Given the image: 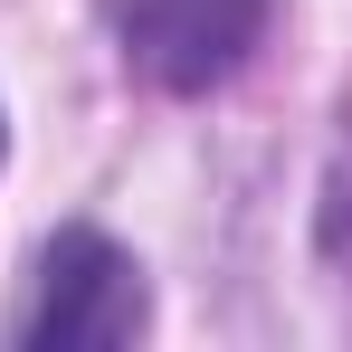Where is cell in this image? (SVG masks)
Wrapping results in <instances>:
<instances>
[{
	"label": "cell",
	"mask_w": 352,
	"mask_h": 352,
	"mask_svg": "<svg viewBox=\"0 0 352 352\" xmlns=\"http://www.w3.org/2000/svg\"><path fill=\"white\" fill-rule=\"evenodd\" d=\"M143 267L124 257L105 229H58L48 257H38V305H29V343H58V352H105L143 333Z\"/></svg>",
	"instance_id": "cell-1"
},
{
	"label": "cell",
	"mask_w": 352,
	"mask_h": 352,
	"mask_svg": "<svg viewBox=\"0 0 352 352\" xmlns=\"http://www.w3.org/2000/svg\"><path fill=\"white\" fill-rule=\"evenodd\" d=\"M276 0H115V38L124 67L172 86V96H200L248 67V48L267 38Z\"/></svg>",
	"instance_id": "cell-2"
}]
</instances>
